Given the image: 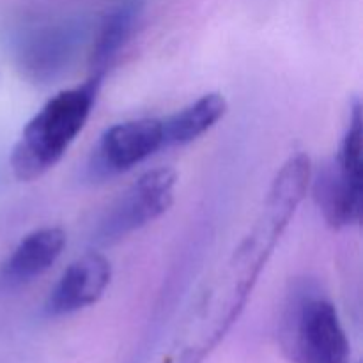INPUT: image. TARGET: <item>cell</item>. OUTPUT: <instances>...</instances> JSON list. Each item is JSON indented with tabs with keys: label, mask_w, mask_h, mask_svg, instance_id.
Instances as JSON below:
<instances>
[{
	"label": "cell",
	"mask_w": 363,
	"mask_h": 363,
	"mask_svg": "<svg viewBox=\"0 0 363 363\" xmlns=\"http://www.w3.org/2000/svg\"><path fill=\"white\" fill-rule=\"evenodd\" d=\"M101 85V77L59 92L32 117L11 152V169L21 183L45 176L66 155L87 123Z\"/></svg>",
	"instance_id": "cell-1"
},
{
	"label": "cell",
	"mask_w": 363,
	"mask_h": 363,
	"mask_svg": "<svg viewBox=\"0 0 363 363\" xmlns=\"http://www.w3.org/2000/svg\"><path fill=\"white\" fill-rule=\"evenodd\" d=\"M282 353L293 363H350L339 312L315 280L291 284L279 323Z\"/></svg>",
	"instance_id": "cell-2"
},
{
	"label": "cell",
	"mask_w": 363,
	"mask_h": 363,
	"mask_svg": "<svg viewBox=\"0 0 363 363\" xmlns=\"http://www.w3.org/2000/svg\"><path fill=\"white\" fill-rule=\"evenodd\" d=\"M176 184L177 172L170 167L145 172L110 204L99 218L94 240L103 245L116 243L165 215L174 204Z\"/></svg>",
	"instance_id": "cell-3"
},
{
	"label": "cell",
	"mask_w": 363,
	"mask_h": 363,
	"mask_svg": "<svg viewBox=\"0 0 363 363\" xmlns=\"http://www.w3.org/2000/svg\"><path fill=\"white\" fill-rule=\"evenodd\" d=\"M163 147V121L135 119L113 124L101 135L91 170L99 177L126 172Z\"/></svg>",
	"instance_id": "cell-4"
},
{
	"label": "cell",
	"mask_w": 363,
	"mask_h": 363,
	"mask_svg": "<svg viewBox=\"0 0 363 363\" xmlns=\"http://www.w3.org/2000/svg\"><path fill=\"white\" fill-rule=\"evenodd\" d=\"M112 280V264L99 252H89L71 262L46 300L45 312L52 318L94 305Z\"/></svg>",
	"instance_id": "cell-5"
},
{
	"label": "cell",
	"mask_w": 363,
	"mask_h": 363,
	"mask_svg": "<svg viewBox=\"0 0 363 363\" xmlns=\"http://www.w3.org/2000/svg\"><path fill=\"white\" fill-rule=\"evenodd\" d=\"M84 41L82 25L55 23L34 32L20 53V66L27 78L38 84H48L62 74L73 62Z\"/></svg>",
	"instance_id": "cell-6"
},
{
	"label": "cell",
	"mask_w": 363,
	"mask_h": 363,
	"mask_svg": "<svg viewBox=\"0 0 363 363\" xmlns=\"http://www.w3.org/2000/svg\"><path fill=\"white\" fill-rule=\"evenodd\" d=\"M314 201L332 229L357 225L362 218L363 179L344 172L335 158L314 177Z\"/></svg>",
	"instance_id": "cell-7"
},
{
	"label": "cell",
	"mask_w": 363,
	"mask_h": 363,
	"mask_svg": "<svg viewBox=\"0 0 363 363\" xmlns=\"http://www.w3.org/2000/svg\"><path fill=\"white\" fill-rule=\"evenodd\" d=\"M66 247V233L60 227H43L18 243L2 268L4 282L21 286L48 272Z\"/></svg>",
	"instance_id": "cell-8"
},
{
	"label": "cell",
	"mask_w": 363,
	"mask_h": 363,
	"mask_svg": "<svg viewBox=\"0 0 363 363\" xmlns=\"http://www.w3.org/2000/svg\"><path fill=\"white\" fill-rule=\"evenodd\" d=\"M144 0H116L103 14L98 32L94 35L91 53L92 71L101 77L121 50L130 41L138 18H140Z\"/></svg>",
	"instance_id": "cell-9"
},
{
	"label": "cell",
	"mask_w": 363,
	"mask_h": 363,
	"mask_svg": "<svg viewBox=\"0 0 363 363\" xmlns=\"http://www.w3.org/2000/svg\"><path fill=\"white\" fill-rule=\"evenodd\" d=\"M229 110L225 96L208 92L163 123V145H184L211 130Z\"/></svg>",
	"instance_id": "cell-10"
}]
</instances>
